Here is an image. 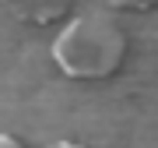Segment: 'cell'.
Listing matches in <instances>:
<instances>
[{"mask_svg": "<svg viewBox=\"0 0 158 148\" xmlns=\"http://www.w3.org/2000/svg\"><path fill=\"white\" fill-rule=\"evenodd\" d=\"M127 32L109 11H85L70 18L53 39V63L74 81H106L123 67Z\"/></svg>", "mask_w": 158, "mask_h": 148, "instance_id": "obj_1", "label": "cell"}, {"mask_svg": "<svg viewBox=\"0 0 158 148\" xmlns=\"http://www.w3.org/2000/svg\"><path fill=\"white\" fill-rule=\"evenodd\" d=\"M4 7L11 11L21 25H53L60 18H67L74 0H4Z\"/></svg>", "mask_w": 158, "mask_h": 148, "instance_id": "obj_2", "label": "cell"}, {"mask_svg": "<svg viewBox=\"0 0 158 148\" xmlns=\"http://www.w3.org/2000/svg\"><path fill=\"white\" fill-rule=\"evenodd\" d=\"M113 11H151L158 7V0H106Z\"/></svg>", "mask_w": 158, "mask_h": 148, "instance_id": "obj_3", "label": "cell"}, {"mask_svg": "<svg viewBox=\"0 0 158 148\" xmlns=\"http://www.w3.org/2000/svg\"><path fill=\"white\" fill-rule=\"evenodd\" d=\"M0 145H4V148H11V145H18V141H14V137H7V134H0Z\"/></svg>", "mask_w": 158, "mask_h": 148, "instance_id": "obj_4", "label": "cell"}]
</instances>
